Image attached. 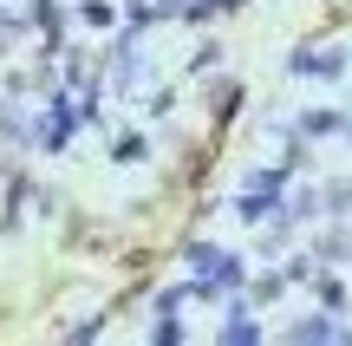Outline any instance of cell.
Instances as JSON below:
<instances>
[{"instance_id": "6da1fadb", "label": "cell", "mask_w": 352, "mask_h": 346, "mask_svg": "<svg viewBox=\"0 0 352 346\" xmlns=\"http://www.w3.org/2000/svg\"><path fill=\"white\" fill-rule=\"evenodd\" d=\"M196 255V268H202V281H215V288H228V281H241V261H228V255H215V248H189Z\"/></svg>"}]
</instances>
